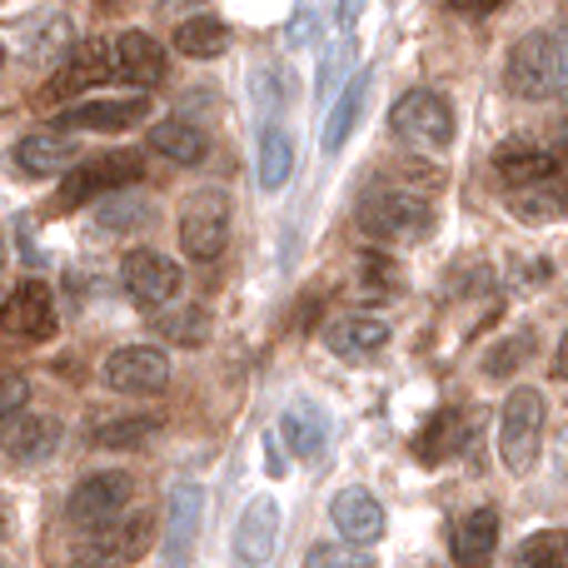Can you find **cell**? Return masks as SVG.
<instances>
[{
    "mask_svg": "<svg viewBox=\"0 0 568 568\" xmlns=\"http://www.w3.org/2000/svg\"><path fill=\"white\" fill-rule=\"evenodd\" d=\"M100 80H115V70H110V40H85V45L65 50V60L55 65V75L45 80V90H40V105H55V100H70L80 95V90L100 85Z\"/></svg>",
    "mask_w": 568,
    "mask_h": 568,
    "instance_id": "cell-10",
    "label": "cell"
},
{
    "mask_svg": "<svg viewBox=\"0 0 568 568\" xmlns=\"http://www.w3.org/2000/svg\"><path fill=\"white\" fill-rule=\"evenodd\" d=\"M304 568H374V554L359 544H314L304 554Z\"/></svg>",
    "mask_w": 568,
    "mask_h": 568,
    "instance_id": "cell-31",
    "label": "cell"
},
{
    "mask_svg": "<svg viewBox=\"0 0 568 568\" xmlns=\"http://www.w3.org/2000/svg\"><path fill=\"white\" fill-rule=\"evenodd\" d=\"M200 524H205V489L200 484H175L170 489V524H165V554L170 568H185L190 554H195Z\"/></svg>",
    "mask_w": 568,
    "mask_h": 568,
    "instance_id": "cell-14",
    "label": "cell"
},
{
    "mask_svg": "<svg viewBox=\"0 0 568 568\" xmlns=\"http://www.w3.org/2000/svg\"><path fill=\"white\" fill-rule=\"evenodd\" d=\"M494 549H499V509H474L454 529V559L459 568H494Z\"/></svg>",
    "mask_w": 568,
    "mask_h": 568,
    "instance_id": "cell-21",
    "label": "cell"
},
{
    "mask_svg": "<svg viewBox=\"0 0 568 568\" xmlns=\"http://www.w3.org/2000/svg\"><path fill=\"white\" fill-rule=\"evenodd\" d=\"M135 215H145V205H140L135 195H120V200H110V205H100V230H120L125 220H135Z\"/></svg>",
    "mask_w": 568,
    "mask_h": 568,
    "instance_id": "cell-35",
    "label": "cell"
},
{
    "mask_svg": "<svg viewBox=\"0 0 568 568\" xmlns=\"http://www.w3.org/2000/svg\"><path fill=\"white\" fill-rule=\"evenodd\" d=\"M80 155V145L70 135H60V130H36V135H26L16 145V165L26 170V175H55V170H70Z\"/></svg>",
    "mask_w": 568,
    "mask_h": 568,
    "instance_id": "cell-22",
    "label": "cell"
},
{
    "mask_svg": "<svg viewBox=\"0 0 568 568\" xmlns=\"http://www.w3.org/2000/svg\"><path fill=\"white\" fill-rule=\"evenodd\" d=\"M10 429L0 434V449L16 464H40L60 449V424L45 419V414H10Z\"/></svg>",
    "mask_w": 568,
    "mask_h": 568,
    "instance_id": "cell-17",
    "label": "cell"
},
{
    "mask_svg": "<svg viewBox=\"0 0 568 568\" xmlns=\"http://www.w3.org/2000/svg\"><path fill=\"white\" fill-rule=\"evenodd\" d=\"M225 45H230V30L215 16H190L185 26H175V50L190 60H215Z\"/></svg>",
    "mask_w": 568,
    "mask_h": 568,
    "instance_id": "cell-27",
    "label": "cell"
},
{
    "mask_svg": "<svg viewBox=\"0 0 568 568\" xmlns=\"http://www.w3.org/2000/svg\"><path fill=\"white\" fill-rule=\"evenodd\" d=\"M180 245L190 260H220L230 245V200L220 190H200L180 210Z\"/></svg>",
    "mask_w": 568,
    "mask_h": 568,
    "instance_id": "cell-7",
    "label": "cell"
},
{
    "mask_svg": "<svg viewBox=\"0 0 568 568\" xmlns=\"http://www.w3.org/2000/svg\"><path fill=\"white\" fill-rule=\"evenodd\" d=\"M369 70L364 75H354L349 85L339 90V100H334V110H329V120H324V155H339L344 150V140H349V130L359 125V110H364V95H369Z\"/></svg>",
    "mask_w": 568,
    "mask_h": 568,
    "instance_id": "cell-25",
    "label": "cell"
},
{
    "mask_svg": "<svg viewBox=\"0 0 568 568\" xmlns=\"http://www.w3.org/2000/svg\"><path fill=\"white\" fill-rule=\"evenodd\" d=\"M120 284H125V294L135 304H170L185 290V270L170 255H160V250H130L120 260Z\"/></svg>",
    "mask_w": 568,
    "mask_h": 568,
    "instance_id": "cell-8",
    "label": "cell"
},
{
    "mask_svg": "<svg viewBox=\"0 0 568 568\" xmlns=\"http://www.w3.org/2000/svg\"><path fill=\"white\" fill-rule=\"evenodd\" d=\"M75 568H95V564H75Z\"/></svg>",
    "mask_w": 568,
    "mask_h": 568,
    "instance_id": "cell-41",
    "label": "cell"
},
{
    "mask_svg": "<svg viewBox=\"0 0 568 568\" xmlns=\"http://www.w3.org/2000/svg\"><path fill=\"white\" fill-rule=\"evenodd\" d=\"M494 170H499L504 185L524 190V185H549L554 175H559V155L544 145H534V140H504L499 155H494Z\"/></svg>",
    "mask_w": 568,
    "mask_h": 568,
    "instance_id": "cell-16",
    "label": "cell"
},
{
    "mask_svg": "<svg viewBox=\"0 0 568 568\" xmlns=\"http://www.w3.org/2000/svg\"><path fill=\"white\" fill-rule=\"evenodd\" d=\"M359 230L389 245H414L434 235V205L414 190H369L359 200Z\"/></svg>",
    "mask_w": 568,
    "mask_h": 568,
    "instance_id": "cell-1",
    "label": "cell"
},
{
    "mask_svg": "<svg viewBox=\"0 0 568 568\" xmlns=\"http://www.w3.org/2000/svg\"><path fill=\"white\" fill-rule=\"evenodd\" d=\"M110 70H115V80H125V85L150 90L165 80V50H160V40L145 36V30H125L120 40H110Z\"/></svg>",
    "mask_w": 568,
    "mask_h": 568,
    "instance_id": "cell-12",
    "label": "cell"
},
{
    "mask_svg": "<svg viewBox=\"0 0 568 568\" xmlns=\"http://www.w3.org/2000/svg\"><path fill=\"white\" fill-rule=\"evenodd\" d=\"M544 454V394L519 384L499 414V459L509 474H529Z\"/></svg>",
    "mask_w": 568,
    "mask_h": 568,
    "instance_id": "cell-3",
    "label": "cell"
},
{
    "mask_svg": "<svg viewBox=\"0 0 568 568\" xmlns=\"http://www.w3.org/2000/svg\"><path fill=\"white\" fill-rule=\"evenodd\" d=\"M284 36H290L294 50L310 45V40H314V0H300V10H294V20H290V30H284Z\"/></svg>",
    "mask_w": 568,
    "mask_h": 568,
    "instance_id": "cell-37",
    "label": "cell"
},
{
    "mask_svg": "<svg viewBox=\"0 0 568 568\" xmlns=\"http://www.w3.org/2000/svg\"><path fill=\"white\" fill-rule=\"evenodd\" d=\"M0 334L30 339V344L55 334V294H50L45 280H26L10 290V300L0 304Z\"/></svg>",
    "mask_w": 568,
    "mask_h": 568,
    "instance_id": "cell-9",
    "label": "cell"
},
{
    "mask_svg": "<svg viewBox=\"0 0 568 568\" xmlns=\"http://www.w3.org/2000/svg\"><path fill=\"white\" fill-rule=\"evenodd\" d=\"M130 504H135V479L120 474V469H110V474H90V479H80L75 494H70V504H65V514H70L75 529L95 534V529H105L110 519H120Z\"/></svg>",
    "mask_w": 568,
    "mask_h": 568,
    "instance_id": "cell-6",
    "label": "cell"
},
{
    "mask_svg": "<svg viewBox=\"0 0 568 568\" xmlns=\"http://www.w3.org/2000/svg\"><path fill=\"white\" fill-rule=\"evenodd\" d=\"M155 434H160L155 414H135V419H115V424H105V429H95L90 439H95L100 449H135V444L155 439Z\"/></svg>",
    "mask_w": 568,
    "mask_h": 568,
    "instance_id": "cell-30",
    "label": "cell"
},
{
    "mask_svg": "<svg viewBox=\"0 0 568 568\" xmlns=\"http://www.w3.org/2000/svg\"><path fill=\"white\" fill-rule=\"evenodd\" d=\"M290 170H294V140L284 135L280 125H270L265 135H260V185L280 190L284 180H290Z\"/></svg>",
    "mask_w": 568,
    "mask_h": 568,
    "instance_id": "cell-28",
    "label": "cell"
},
{
    "mask_svg": "<svg viewBox=\"0 0 568 568\" xmlns=\"http://www.w3.org/2000/svg\"><path fill=\"white\" fill-rule=\"evenodd\" d=\"M504 85L519 100H554L564 95V40L554 30H534L509 50Z\"/></svg>",
    "mask_w": 568,
    "mask_h": 568,
    "instance_id": "cell-2",
    "label": "cell"
},
{
    "mask_svg": "<svg viewBox=\"0 0 568 568\" xmlns=\"http://www.w3.org/2000/svg\"><path fill=\"white\" fill-rule=\"evenodd\" d=\"M150 544H155V519H150L145 509L135 514H120V519H110L105 529H95V554L105 564H135L150 554Z\"/></svg>",
    "mask_w": 568,
    "mask_h": 568,
    "instance_id": "cell-15",
    "label": "cell"
},
{
    "mask_svg": "<svg viewBox=\"0 0 568 568\" xmlns=\"http://www.w3.org/2000/svg\"><path fill=\"white\" fill-rule=\"evenodd\" d=\"M509 210L524 220V225H559L564 215V195L549 185H524L509 195Z\"/></svg>",
    "mask_w": 568,
    "mask_h": 568,
    "instance_id": "cell-29",
    "label": "cell"
},
{
    "mask_svg": "<svg viewBox=\"0 0 568 568\" xmlns=\"http://www.w3.org/2000/svg\"><path fill=\"white\" fill-rule=\"evenodd\" d=\"M329 519H334V529L344 534V539H354V544H374L384 534V504L374 499L369 489H339L334 494V504H329Z\"/></svg>",
    "mask_w": 568,
    "mask_h": 568,
    "instance_id": "cell-20",
    "label": "cell"
},
{
    "mask_svg": "<svg viewBox=\"0 0 568 568\" xmlns=\"http://www.w3.org/2000/svg\"><path fill=\"white\" fill-rule=\"evenodd\" d=\"M150 145L165 160H175V165H200V160L210 155L205 130L190 125V120H160V125L150 130Z\"/></svg>",
    "mask_w": 568,
    "mask_h": 568,
    "instance_id": "cell-26",
    "label": "cell"
},
{
    "mask_svg": "<svg viewBox=\"0 0 568 568\" xmlns=\"http://www.w3.org/2000/svg\"><path fill=\"white\" fill-rule=\"evenodd\" d=\"M529 349H534V334H514V339H504L499 354H489V359H484V374H499V379H504V374L519 369V359Z\"/></svg>",
    "mask_w": 568,
    "mask_h": 568,
    "instance_id": "cell-33",
    "label": "cell"
},
{
    "mask_svg": "<svg viewBox=\"0 0 568 568\" xmlns=\"http://www.w3.org/2000/svg\"><path fill=\"white\" fill-rule=\"evenodd\" d=\"M504 0H449V10H459V16H494Z\"/></svg>",
    "mask_w": 568,
    "mask_h": 568,
    "instance_id": "cell-38",
    "label": "cell"
},
{
    "mask_svg": "<svg viewBox=\"0 0 568 568\" xmlns=\"http://www.w3.org/2000/svg\"><path fill=\"white\" fill-rule=\"evenodd\" d=\"M359 6H364V0H339V16H334V20H339V30H354V20H359Z\"/></svg>",
    "mask_w": 568,
    "mask_h": 568,
    "instance_id": "cell-39",
    "label": "cell"
},
{
    "mask_svg": "<svg viewBox=\"0 0 568 568\" xmlns=\"http://www.w3.org/2000/svg\"><path fill=\"white\" fill-rule=\"evenodd\" d=\"M354 60V45H339V50H329L324 55V65H320V100H329V90L339 85V75H344V65Z\"/></svg>",
    "mask_w": 568,
    "mask_h": 568,
    "instance_id": "cell-36",
    "label": "cell"
},
{
    "mask_svg": "<svg viewBox=\"0 0 568 568\" xmlns=\"http://www.w3.org/2000/svg\"><path fill=\"white\" fill-rule=\"evenodd\" d=\"M30 404V379H20V374H0V424L10 419V414H20Z\"/></svg>",
    "mask_w": 568,
    "mask_h": 568,
    "instance_id": "cell-34",
    "label": "cell"
},
{
    "mask_svg": "<svg viewBox=\"0 0 568 568\" xmlns=\"http://www.w3.org/2000/svg\"><path fill=\"white\" fill-rule=\"evenodd\" d=\"M275 544H280V499L255 494L235 524V559L260 568V564L275 559Z\"/></svg>",
    "mask_w": 568,
    "mask_h": 568,
    "instance_id": "cell-13",
    "label": "cell"
},
{
    "mask_svg": "<svg viewBox=\"0 0 568 568\" xmlns=\"http://www.w3.org/2000/svg\"><path fill=\"white\" fill-rule=\"evenodd\" d=\"M384 344H389V324L374 320V314H349V320H334L329 329H324V349L349 364L374 359Z\"/></svg>",
    "mask_w": 568,
    "mask_h": 568,
    "instance_id": "cell-18",
    "label": "cell"
},
{
    "mask_svg": "<svg viewBox=\"0 0 568 568\" xmlns=\"http://www.w3.org/2000/svg\"><path fill=\"white\" fill-rule=\"evenodd\" d=\"M150 329H155L160 339L180 344V349H200V344L210 339V314H205V304H175L170 300L165 310L150 320Z\"/></svg>",
    "mask_w": 568,
    "mask_h": 568,
    "instance_id": "cell-24",
    "label": "cell"
},
{
    "mask_svg": "<svg viewBox=\"0 0 568 568\" xmlns=\"http://www.w3.org/2000/svg\"><path fill=\"white\" fill-rule=\"evenodd\" d=\"M0 260H6V245H0Z\"/></svg>",
    "mask_w": 568,
    "mask_h": 568,
    "instance_id": "cell-42",
    "label": "cell"
},
{
    "mask_svg": "<svg viewBox=\"0 0 568 568\" xmlns=\"http://www.w3.org/2000/svg\"><path fill=\"white\" fill-rule=\"evenodd\" d=\"M389 125L399 140H409L414 150H449L454 145V110L444 105V95L434 90H409L399 95V105L389 110Z\"/></svg>",
    "mask_w": 568,
    "mask_h": 568,
    "instance_id": "cell-5",
    "label": "cell"
},
{
    "mask_svg": "<svg viewBox=\"0 0 568 568\" xmlns=\"http://www.w3.org/2000/svg\"><path fill=\"white\" fill-rule=\"evenodd\" d=\"M524 568H564V534H534L524 544Z\"/></svg>",
    "mask_w": 568,
    "mask_h": 568,
    "instance_id": "cell-32",
    "label": "cell"
},
{
    "mask_svg": "<svg viewBox=\"0 0 568 568\" xmlns=\"http://www.w3.org/2000/svg\"><path fill=\"white\" fill-rule=\"evenodd\" d=\"M324 434H329V424H324L320 404L294 399L290 409L280 414V439H284V449H290L294 459H314V454L324 449Z\"/></svg>",
    "mask_w": 568,
    "mask_h": 568,
    "instance_id": "cell-23",
    "label": "cell"
},
{
    "mask_svg": "<svg viewBox=\"0 0 568 568\" xmlns=\"http://www.w3.org/2000/svg\"><path fill=\"white\" fill-rule=\"evenodd\" d=\"M0 65H6V45H0Z\"/></svg>",
    "mask_w": 568,
    "mask_h": 568,
    "instance_id": "cell-40",
    "label": "cell"
},
{
    "mask_svg": "<svg viewBox=\"0 0 568 568\" xmlns=\"http://www.w3.org/2000/svg\"><path fill=\"white\" fill-rule=\"evenodd\" d=\"M140 175H145V165H140L135 150H110V155L70 170L65 185L55 190V215H70V210L90 205L95 195H110V190H130Z\"/></svg>",
    "mask_w": 568,
    "mask_h": 568,
    "instance_id": "cell-4",
    "label": "cell"
},
{
    "mask_svg": "<svg viewBox=\"0 0 568 568\" xmlns=\"http://www.w3.org/2000/svg\"><path fill=\"white\" fill-rule=\"evenodd\" d=\"M105 384L115 394H160L170 384V359L160 349L130 344V349H115L105 359Z\"/></svg>",
    "mask_w": 568,
    "mask_h": 568,
    "instance_id": "cell-11",
    "label": "cell"
},
{
    "mask_svg": "<svg viewBox=\"0 0 568 568\" xmlns=\"http://www.w3.org/2000/svg\"><path fill=\"white\" fill-rule=\"evenodd\" d=\"M150 115L145 95H125V100H85V105H70L55 120L60 130H130Z\"/></svg>",
    "mask_w": 568,
    "mask_h": 568,
    "instance_id": "cell-19",
    "label": "cell"
}]
</instances>
